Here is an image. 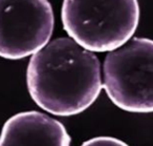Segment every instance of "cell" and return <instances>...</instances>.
Segmentation results:
<instances>
[{
	"instance_id": "1",
	"label": "cell",
	"mask_w": 153,
	"mask_h": 146,
	"mask_svg": "<svg viewBox=\"0 0 153 146\" xmlns=\"http://www.w3.org/2000/svg\"><path fill=\"white\" fill-rule=\"evenodd\" d=\"M26 82L39 107L61 117L83 112L103 88L98 57L70 37L55 39L32 56Z\"/></svg>"
},
{
	"instance_id": "2",
	"label": "cell",
	"mask_w": 153,
	"mask_h": 146,
	"mask_svg": "<svg viewBox=\"0 0 153 146\" xmlns=\"http://www.w3.org/2000/svg\"><path fill=\"white\" fill-rule=\"evenodd\" d=\"M140 21L137 0H64L62 22L68 36L91 52L125 44Z\"/></svg>"
},
{
	"instance_id": "3",
	"label": "cell",
	"mask_w": 153,
	"mask_h": 146,
	"mask_svg": "<svg viewBox=\"0 0 153 146\" xmlns=\"http://www.w3.org/2000/svg\"><path fill=\"white\" fill-rule=\"evenodd\" d=\"M103 76V87L114 105L129 112H153V40L132 38L109 52Z\"/></svg>"
},
{
	"instance_id": "4",
	"label": "cell",
	"mask_w": 153,
	"mask_h": 146,
	"mask_svg": "<svg viewBox=\"0 0 153 146\" xmlns=\"http://www.w3.org/2000/svg\"><path fill=\"white\" fill-rule=\"evenodd\" d=\"M53 12L48 0H0V57L19 60L49 42Z\"/></svg>"
},
{
	"instance_id": "5",
	"label": "cell",
	"mask_w": 153,
	"mask_h": 146,
	"mask_svg": "<svg viewBox=\"0 0 153 146\" xmlns=\"http://www.w3.org/2000/svg\"><path fill=\"white\" fill-rule=\"evenodd\" d=\"M70 142L61 122L35 110L11 117L0 135V146H70Z\"/></svg>"
},
{
	"instance_id": "6",
	"label": "cell",
	"mask_w": 153,
	"mask_h": 146,
	"mask_svg": "<svg viewBox=\"0 0 153 146\" xmlns=\"http://www.w3.org/2000/svg\"><path fill=\"white\" fill-rule=\"evenodd\" d=\"M81 146H129L127 143L113 137H96L84 142Z\"/></svg>"
}]
</instances>
